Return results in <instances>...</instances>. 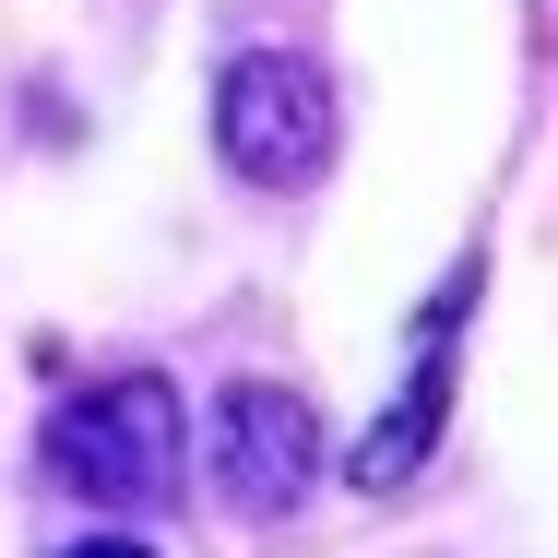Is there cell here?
I'll return each mask as SVG.
<instances>
[{"instance_id": "obj_4", "label": "cell", "mask_w": 558, "mask_h": 558, "mask_svg": "<svg viewBox=\"0 0 558 558\" xmlns=\"http://www.w3.org/2000/svg\"><path fill=\"white\" fill-rule=\"evenodd\" d=\"M463 298H475V274H451L440 286V310H428V356H416V392L368 428V451H356V487H404L416 463H428V440H440V404H451V322H463Z\"/></svg>"}, {"instance_id": "obj_1", "label": "cell", "mask_w": 558, "mask_h": 558, "mask_svg": "<svg viewBox=\"0 0 558 558\" xmlns=\"http://www.w3.org/2000/svg\"><path fill=\"white\" fill-rule=\"evenodd\" d=\"M179 440H191L179 392L155 368H131V380H96V392H72L48 416V475L72 499H96V511H155L179 487Z\"/></svg>"}, {"instance_id": "obj_2", "label": "cell", "mask_w": 558, "mask_h": 558, "mask_svg": "<svg viewBox=\"0 0 558 558\" xmlns=\"http://www.w3.org/2000/svg\"><path fill=\"white\" fill-rule=\"evenodd\" d=\"M215 143L250 191H310L333 167V84L298 48H250L215 84Z\"/></svg>"}, {"instance_id": "obj_5", "label": "cell", "mask_w": 558, "mask_h": 558, "mask_svg": "<svg viewBox=\"0 0 558 558\" xmlns=\"http://www.w3.org/2000/svg\"><path fill=\"white\" fill-rule=\"evenodd\" d=\"M72 558H143V547H131V535H96V547H72Z\"/></svg>"}, {"instance_id": "obj_3", "label": "cell", "mask_w": 558, "mask_h": 558, "mask_svg": "<svg viewBox=\"0 0 558 558\" xmlns=\"http://www.w3.org/2000/svg\"><path fill=\"white\" fill-rule=\"evenodd\" d=\"M310 475H322V428H310V404H298L286 380H238V392L215 404V487H226V511L286 523V511L310 499Z\"/></svg>"}]
</instances>
